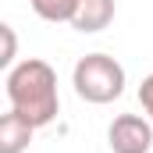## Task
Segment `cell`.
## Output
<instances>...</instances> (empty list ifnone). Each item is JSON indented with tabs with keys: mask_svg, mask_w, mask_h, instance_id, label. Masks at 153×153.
<instances>
[{
	"mask_svg": "<svg viewBox=\"0 0 153 153\" xmlns=\"http://www.w3.org/2000/svg\"><path fill=\"white\" fill-rule=\"evenodd\" d=\"M7 96L18 114L32 125H46L57 117V75L46 61H22L7 75Z\"/></svg>",
	"mask_w": 153,
	"mask_h": 153,
	"instance_id": "cell-1",
	"label": "cell"
},
{
	"mask_svg": "<svg viewBox=\"0 0 153 153\" xmlns=\"http://www.w3.org/2000/svg\"><path fill=\"white\" fill-rule=\"evenodd\" d=\"M75 89L89 103H111L125 89V71L114 57L107 53H89L75 64Z\"/></svg>",
	"mask_w": 153,
	"mask_h": 153,
	"instance_id": "cell-2",
	"label": "cell"
},
{
	"mask_svg": "<svg viewBox=\"0 0 153 153\" xmlns=\"http://www.w3.org/2000/svg\"><path fill=\"white\" fill-rule=\"evenodd\" d=\"M153 143V132L143 117L135 114H121L111 125V150L114 153H146Z\"/></svg>",
	"mask_w": 153,
	"mask_h": 153,
	"instance_id": "cell-3",
	"label": "cell"
},
{
	"mask_svg": "<svg viewBox=\"0 0 153 153\" xmlns=\"http://www.w3.org/2000/svg\"><path fill=\"white\" fill-rule=\"evenodd\" d=\"M32 128L36 125L18 111L4 114L0 117V153H22L29 146V139H32Z\"/></svg>",
	"mask_w": 153,
	"mask_h": 153,
	"instance_id": "cell-4",
	"label": "cell"
},
{
	"mask_svg": "<svg viewBox=\"0 0 153 153\" xmlns=\"http://www.w3.org/2000/svg\"><path fill=\"white\" fill-rule=\"evenodd\" d=\"M111 18H114V0H78L75 14H71L75 29H82V32H100V29H107Z\"/></svg>",
	"mask_w": 153,
	"mask_h": 153,
	"instance_id": "cell-5",
	"label": "cell"
},
{
	"mask_svg": "<svg viewBox=\"0 0 153 153\" xmlns=\"http://www.w3.org/2000/svg\"><path fill=\"white\" fill-rule=\"evenodd\" d=\"M75 4L78 0H32L36 14L46 18V22H64V18H71V14H75Z\"/></svg>",
	"mask_w": 153,
	"mask_h": 153,
	"instance_id": "cell-6",
	"label": "cell"
},
{
	"mask_svg": "<svg viewBox=\"0 0 153 153\" xmlns=\"http://www.w3.org/2000/svg\"><path fill=\"white\" fill-rule=\"evenodd\" d=\"M0 36H4V53H0V64H11V57H14V32H11V25H0Z\"/></svg>",
	"mask_w": 153,
	"mask_h": 153,
	"instance_id": "cell-7",
	"label": "cell"
},
{
	"mask_svg": "<svg viewBox=\"0 0 153 153\" xmlns=\"http://www.w3.org/2000/svg\"><path fill=\"white\" fill-rule=\"evenodd\" d=\"M139 100H143V107H146L150 117H153V75L143 78V85H139Z\"/></svg>",
	"mask_w": 153,
	"mask_h": 153,
	"instance_id": "cell-8",
	"label": "cell"
}]
</instances>
